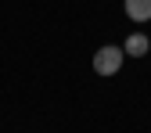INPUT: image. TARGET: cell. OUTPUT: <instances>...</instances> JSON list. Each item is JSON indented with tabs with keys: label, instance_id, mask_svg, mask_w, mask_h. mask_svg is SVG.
<instances>
[{
	"label": "cell",
	"instance_id": "cell-1",
	"mask_svg": "<svg viewBox=\"0 0 151 133\" xmlns=\"http://www.w3.org/2000/svg\"><path fill=\"white\" fill-rule=\"evenodd\" d=\"M122 47H111V43H104L97 54H93V72L97 75H115L119 68H122Z\"/></svg>",
	"mask_w": 151,
	"mask_h": 133
},
{
	"label": "cell",
	"instance_id": "cell-2",
	"mask_svg": "<svg viewBox=\"0 0 151 133\" xmlns=\"http://www.w3.org/2000/svg\"><path fill=\"white\" fill-rule=\"evenodd\" d=\"M147 50H151V40H147L144 32H129L126 43H122V54H129V58H144Z\"/></svg>",
	"mask_w": 151,
	"mask_h": 133
},
{
	"label": "cell",
	"instance_id": "cell-3",
	"mask_svg": "<svg viewBox=\"0 0 151 133\" xmlns=\"http://www.w3.org/2000/svg\"><path fill=\"white\" fill-rule=\"evenodd\" d=\"M126 14L133 22H147L151 18V0H126Z\"/></svg>",
	"mask_w": 151,
	"mask_h": 133
}]
</instances>
